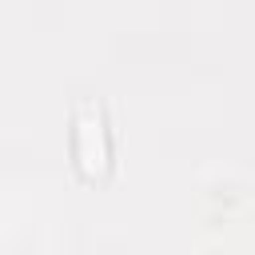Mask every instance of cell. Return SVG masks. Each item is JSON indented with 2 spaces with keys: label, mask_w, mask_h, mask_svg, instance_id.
Segmentation results:
<instances>
[{
  "label": "cell",
  "mask_w": 255,
  "mask_h": 255,
  "mask_svg": "<svg viewBox=\"0 0 255 255\" xmlns=\"http://www.w3.org/2000/svg\"><path fill=\"white\" fill-rule=\"evenodd\" d=\"M72 151H76V167H80L84 179H104L108 175V167H112V139H108V124H104L100 100H80L76 104Z\"/></svg>",
  "instance_id": "cell-1"
}]
</instances>
